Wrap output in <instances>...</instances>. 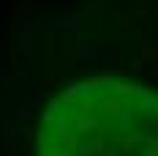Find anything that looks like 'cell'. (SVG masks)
<instances>
[{
    "label": "cell",
    "instance_id": "cell-1",
    "mask_svg": "<svg viewBox=\"0 0 158 156\" xmlns=\"http://www.w3.org/2000/svg\"><path fill=\"white\" fill-rule=\"evenodd\" d=\"M38 156H158V96L126 82H82L41 115Z\"/></svg>",
    "mask_w": 158,
    "mask_h": 156
}]
</instances>
